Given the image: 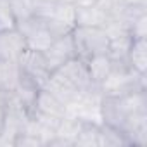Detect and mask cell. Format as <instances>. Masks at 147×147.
Listing matches in <instances>:
<instances>
[{"mask_svg":"<svg viewBox=\"0 0 147 147\" xmlns=\"http://www.w3.org/2000/svg\"><path fill=\"white\" fill-rule=\"evenodd\" d=\"M71 36L73 43H75L76 57H80L85 62L95 55L107 54L109 35L104 30V26H75Z\"/></svg>","mask_w":147,"mask_h":147,"instance_id":"obj_1","label":"cell"},{"mask_svg":"<svg viewBox=\"0 0 147 147\" xmlns=\"http://www.w3.org/2000/svg\"><path fill=\"white\" fill-rule=\"evenodd\" d=\"M19 69H21V76L30 80L31 83H35L38 88H43L49 76H50V67L47 64V59L43 55V52L40 50H33V49H26L21 57L18 59Z\"/></svg>","mask_w":147,"mask_h":147,"instance_id":"obj_2","label":"cell"},{"mask_svg":"<svg viewBox=\"0 0 147 147\" xmlns=\"http://www.w3.org/2000/svg\"><path fill=\"white\" fill-rule=\"evenodd\" d=\"M45 26L54 38L71 33L76 26L75 5L69 4V2H64V0H59L54 7V11H52V14L45 19Z\"/></svg>","mask_w":147,"mask_h":147,"instance_id":"obj_3","label":"cell"},{"mask_svg":"<svg viewBox=\"0 0 147 147\" xmlns=\"http://www.w3.org/2000/svg\"><path fill=\"white\" fill-rule=\"evenodd\" d=\"M43 55L47 59V64H49L50 71L57 69L66 61L76 57V50H75V43H73L71 33L54 38L52 43L47 47V50H43Z\"/></svg>","mask_w":147,"mask_h":147,"instance_id":"obj_4","label":"cell"},{"mask_svg":"<svg viewBox=\"0 0 147 147\" xmlns=\"http://www.w3.org/2000/svg\"><path fill=\"white\" fill-rule=\"evenodd\" d=\"M26 40L24 36L16 30L0 33V59L2 61H16L21 57V54L26 50Z\"/></svg>","mask_w":147,"mask_h":147,"instance_id":"obj_5","label":"cell"},{"mask_svg":"<svg viewBox=\"0 0 147 147\" xmlns=\"http://www.w3.org/2000/svg\"><path fill=\"white\" fill-rule=\"evenodd\" d=\"M75 21L76 26H104L107 16L97 4L75 5Z\"/></svg>","mask_w":147,"mask_h":147,"instance_id":"obj_6","label":"cell"},{"mask_svg":"<svg viewBox=\"0 0 147 147\" xmlns=\"http://www.w3.org/2000/svg\"><path fill=\"white\" fill-rule=\"evenodd\" d=\"M21 82V69L16 61H2L0 59V90L14 92Z\"/></svg>","mask_w":147,"mask_h":147,"instance_id":"obj_7","label":"cell"},{"mask_svg":"<svg viewBox=\"0 0 147 147\" xmlns=\"http://www.w3.org/2000/svg\"><path fill=\"white\" fill-rule=\"evenodd\" d=\"M111 67H113V59L107 54L95 55V57H92V59L87 61V69H88L90 80L97 87H100V83L109 76Z\"/></svg>","mask_w":147,"mask_h":147,"instance_id":"obj_8","label":"cell"},{"mask_svg":"<svg viewBox=\"0 0 147 147\" xmlns=\"http://www.w3.org/2000/svg\"><path fill=\"white\" fill-rule=\"evenodd\" d=\"M128 66L137 73H145L147 69V43L145 38H133L128 55H126Z\"/></svg>","mask_w":147,"mask_h":147,"instance_id":"obj_9","label":"cell"},{"mask_svg":"<svg viewBox=\"0 0 147 147\" xmlns=\"http://www.w3.org/2000/svg\"><path fill=\"white\" fill-rule=\"evenodd\" d=\"M18 28V19L7 4V0H0V33H5Z\"/></svg>","mask_w":147,"mask_h":147,"instance_id":"obj_10","label":"cell"},{"mask_svg":"<svg viewBox=\"0 0 147 147\" xmlns=\"http://www.w3.org/2000/svg\"><path fill=\"white\" fill-rule=\"evenodd\" d=\"M123 5H138V7H145V0H119Z\"/></svg>","mask_w":147,"mask_h":147,"instance_id":"obj_11","label":"cell"}]
</instances>
